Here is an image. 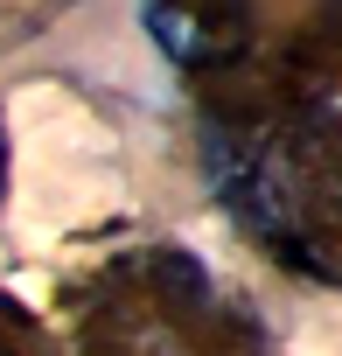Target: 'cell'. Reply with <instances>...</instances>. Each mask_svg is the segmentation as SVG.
Here are the masks:
<instances>
[{
  "instance_id": "7a4b0ae2",
  "label": "cell",
  "mask_w": 342,
  "mask_h": 356,
  "mask_svg": "<svg viewBox=\"0 0 342 356\" xmlns=\"http://www.w3.org/2000/svg\"><path fill=\"white\" fill-rule=\"evenodd\" d=\"M77 356H266V328L196 252L133 245L77 286Z\"/></svg>"
},
{
  "instance_id": "277c9868",
  "label": "cell",
  "mask_w": 342,
  "mask_h": 356,
  "mask_svg": "<svg viewBox=\"0 0 342 356\" xmlns=\"http://www.w3.org/2000/svg\"><path fill=\"white\" fill-rule=\"evenodd\" d=\"M0 196H8V133H0Z\"/></svg>"
},
{
  "instance_id": "3957f363",
  "label": "cell",
  "mask_w": 342,
  "mask_h": 356,
  "mask_svg": "<svg viewBox=\"0 0 342 356\" xmlns=\"http://www.w3.org/2000/svg\"><path fill=\"white\" fill-rule=\"evenodd\" d=\"M0 356H56V342L35 321V307H22L8 286H0Z\"/></svg>"
},
{
  "instance_id": "6da1fadb",
  "label": "cell",
  "mask_w": 342,
  "mask_h": 356,
  "mask_svg": "<svg viewBox=\"0 0 342 356\" xmlns=\"http://www.w3.org/2000/svg\"><path fill=\"white\" fill-rule=\"evenodd\" d=\"M147 29L196 84L203 168L224 210L300 280L335 286V15H182Z\"/></svg>"
}]
</instances>
